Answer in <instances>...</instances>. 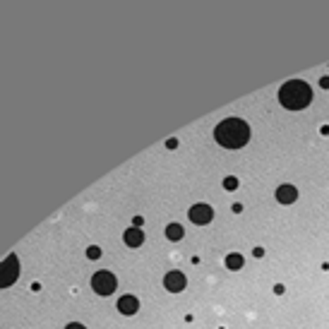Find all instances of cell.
<instances>
[{
	"label": "cell",
	"mask_w": 329,
	"mask_h": 329,
	"mask_svg": "<svg viewBox=\"0 0 329 329\" xmlns=\"http://www.w3.org/2000/svg\"><path fill=\"white\" fill-rule=\"evenodd\" d=\"M214 140L226 149H241L250 140V125L243 118H226V121H221L216 125Z\"/></svg>",
	"instance_id": "1"
},
{
	"label": "cell",
	"mask_w": 329,
	"mask_h": 329,
	"mask_svg": "<svg viewBox=\"0 0 329 329\" xmlns=\"http://www.w3.org/2000/svg\"><path fill=\"white\" fill-rule=\"evenodd\" d=\"M279 103L288 111H303L312 103V89L303 79H291L279 89Z\"/></svg>",
	"instance_id": "2"
},
{
	"label": "cell",
	"mask_w": 329,
	"mask_h": 329,
	"mask_svg": "<svg viewBox=\"0 0 329 329\" xmlns=\"http://www.w3.org/2000/svg\"><path fill=\"white\" fill-rule=\"evenodd\" d=\"M20 279V260L17 255H8L0 262V288H8Z\"/></svg>",
	"instance_id": "3"
},
{
	"label": "cell",
	"mask_w": 329,
	"mask_h": 329,
	"mask_svg": "<svg viewBox=\"0 0 329 329\" xmlns=\"http://www.w3.org/2000/svg\"><path fill=\"white\" fill-rule=\"evenodd\" d=\"M116 286H118V279L111 274V272H96L94 279H91V288H94V293H99V296H111V293L116 291Z\"/></svg>",
	"instance_id": "4"
},
{
	"label": "cell",
	"mask_w": 329,
	"mask_h": 329,
	"mask_svg": "<svg viewBox=\"0 0 329 329\" xmlns=\"http://www.w3.org/2000/svg\"><path fill=\"white\" fill-rule=\"evenodd\" d=\"M187 216H190L192 224H197V226H207L209 221L214 219V209L209 207V204H204V202H199V204H192V207H190Z\"/></svg>",
	"instance_id": "5"
},
{
	"label": "cell",
	"mask_w": 329,
	"mask_h": 329,
	"mask_svg": "<svg viewBox=\"0 0 329 329\" xmlns=\"http://www.w3.org/2000/svg\"><path fill=\"white\" fill-rule=\"evenodd\" d=\"M164 286H166V291H171V293H180L183 288L187 286V279L183 272H168V274L164 276Z\"/></svg>",
	"instance_id": "6"
},
{
	"label": "cell",
	"mask_w": 329,
	"mask_h": 329,
	"mask_svg": "<svg viewBox=\"0 0 329 329\" xmlns=\"http://www.w3.org/2000/svg\"><path fill=\"white\" fill-rule=\"evenodd\" d=\"M296 199H298V190L293 185L284 183V185L276 187V202L279 204H293Z\"/></svg>",
	"instance_id": "7"
},
{
	"label": "cell",
	"mask_w": 329,
	"mask_h": 329,
	"mask_svg": "<svg viewBox=\"0 0 329 329\" xmlns=\"http://www.w3.org/2000/svg\"><path fill=\"white\" fill-rule=\"evenodd\" d=\"M118 310H121L123 315H135L137 310H140V300L135 296H123V298H118Z\"/></svg>",
	"instance_id": "8"
},
{
	"label": "cell",
	"mask_w": 329,
	"mask_h": 329,
	"mask_svg": "<svg viewBox=\"0 0 329 329\" xmlns=\"http://www.w3.org/2000/svg\"><path fill=\"white\" fill-rule=\"evenodd\" d=\"M123 241H125V245L128 248H140L144 243V233H142V229H128L125 233H123Z\"/></svg>",
	"instance_id": "9"
},
{
	"label": "cell",
	"mask_w": 329,
	"mask_h": 329,
	"mask_svg": "<svg viewBox=\"0 0 329 329\" xmlns=\"http://www.w3.org/2000/svg\"><path fill=\"white\" fill-rule=\"evenodd\" d=\"M243 264H245V257H243L241 253H231L229 257H226V267H229V269H233V272L243 269Z\"/></svg>",
	"instance_id": "10"
},
{
	"label": "cell",
	"mask_w": 329,
	"mask_h": 329,
	"mask_svg": "<svg viewBox=\"0 0 329 329\" xmlns=\"http://www.w3.org/2000/svg\"><path fill=\"white\" fill-rule=\"evenodd\" d=\"M183 236H185V231H183L180 224H168V226H166V238H168V241H180Z\"/></svg>",
	"instance_id": "11"
},
{
	"label": "cell",
	"mask_w": 329,
	"mask_h": 329,
	"mask_svg": "<svg viewBox=\"0 0 329 329\" xmlns=\"http://www.w3.org/2000/svg\"><path fill=\"white\" fill-rule=\"evenodd\" d=\"M224 187H226V190H236V187H238V178H233V176L224 178Z\"/></svg>",
	"instance_id": "12"
},
{
	"label": "cell",
	"mask_w": 329,
	"mask_h": 329,
	"mask_svg": "<svg viewBox=\"0 0 329 329\" xmlns=\"http://www.w3.org/2000/svg\"><path fill=\"white\" fill-rule=\"evenodd\" d=\"M87 257H89V260H99V257H101V248H96V245L87 248Z\"/></svg>",
	"instance_id": "13"
},
{
	"label": "cell",
	"mask_w": 329,
	"mask_h": 329,
	"mask_svg": "<svg viewBox=\"0 0 329 329\" xmlns=\"http://www.w3.org/2000/svg\"><path fill=\"white\" fill-rule=\"evenodd\" d=\"M65 329H87V327H84V324H79V322H70Z\"/></svg>",
	"instance_id": "14"
},
{
	"label": "cell",
	"mask_w": 329,
	"mask_h": 329,
	"mask_svg": "<svg viewBox=\"0 0 329 329\" xmlns=\"http://www.w3.org/2000/svg\"><path fill=\"white\" fill-rule=\"evenodd\" d=\"M132 224H135V229H140V226L144 224V219H142V216H135V219H132Z\"/></svg>",
	"instance_id": "15"
},
{
	"label": "cell",
	"mask_w": 329,
	"mask_h": 329,
	"mask_svg": "<svg viewBox=\"0 0 329 329\" xmlns=\"http://www.w3.org/2000/svg\"><path fill=\"white\" fill-rule=\"evenodd\" d=\"M319 87H322V89H329V77H322V79H319Z\"/></svg>",
	"instance_id": "16"
},
{
	"label": "cell",
	"mask_w": 329,
	"mask_h": 329,
	"mask_svg": "<svg viewBox=\"0 0 329 329\" xmlns=\"http://www.w3.org/2000/svg\"><path fill=\"white\" fill-rule=\"evenodd\" d=\"M253 255H255V257H264V248H255Z\"/></svg>",
	"instance_id": "17"
},
{
	"label": "cell",
	"mask_w": 329,
	"mask_h": 329,
	"mask_svg": "<svg viewBox=\"0 0 329 329\" xmlns=\"http://www.w3.org/2000/svg\"><path fill=\"white\" fill-rule=\"evenodd\" d=\"M284 291H286V288H284V286H281V284H276V286H274V293H276V296H281Z\"/></svg>",
	"instance_id": "18"
},
{
	"label": "cell",
	"mask_w": 329,
	"mask_h": 329,
	"mask_svg": "<svg viewBox=\"0 0 329 329\" xmlns=\"http://www.w3.org/2000/svg\"><path fill=\"white\" fill-rule=\"evenodd\" d=\"M166 147H168V149H176V147H178V140H168V142H166Z\"/></svg>",
	"instance_id": "19"
}]
</instances>
